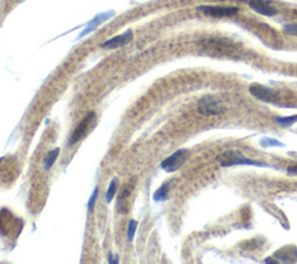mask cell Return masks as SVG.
Returning <instances> with one entry per match:
<instances>
[{"instance_id":"obj_3","label":"cell","mask_w":297,"mask_h":264,"mask_svg":"<svg viewBox=\"0 0 297 264\" xmlns=\"http://www.w3.org/2000/svg\"><path fill=\"white\" fill-rule=\"evenodd\" d=\"M189 158V150L187 149H179L175 151L169 156L167 158H165L162 162V169L164 171L166 172H175L177 170H179L181 168V166L185 164V162Z\"/></svg>"},{"instance_id":"obj_14","label":"cell","mask_w":297,"mask_h":264,"mask_svg":"<svg viewBox=\"0 0 297 264\" xmlns=\"http://www.w3.org/2000/svg\"><path fill=\"white\" fill-rule=\"evenodd\" d=\"M116 183H117V180H116V178H114V180H113V181L111 182V185H109L108 191H107V193H106V200H107V204L112 203L113 198L115 197V193H116Z\"/></svg>"},{"instance_id":"obj_1","label":"cell","mask_w":297,"mask_h":264,"mask_svg":"<svg viewBox=\"0 0 297 264\" xmlns=\"http://www.w3.org/2000/svg\"><path fill=\"white\" fill-rule=\"evenodd\" d=\"M217 161L220 162L223 168H228L232 165H255V166H267L263 162H258L251 158H247L237 150H228L218 155Z\"/></svg>"},{"instance_id":"obj_13","label":"cell","mask_w":297,"mask_h":264,"mask_svg":"<svg viewBox=\"0 0 297 264\" xmlns=\"http://www.w3.org/2000/svg\"><path fill=\"white\" fill-rule=\"evenodd\" d=\"M260 145L263 146L264 148H267V147H286L284 143L277 141V140L268 139V138H264L263 140H261Z\"/></svg>"},{"instance_id":"obj_9","label":"cell","mask_w":297,"mask_h":264,"mask_svg":"<svg viewBox=\"0 0 297 264\" xmlns=\"http://www.w3.org/2000/svg\"><path fill=\"white\" fill-rule=\"evenodd\" d=\"M115 14L114 11H108V12H105V13H101V14H97L96 17H94V19L93 20L89 21L87 23V26H86V28L81 32V34L78 36V38H81L84 37L85 35H87L88 33L93 32V30L96 29L97 27H99L101 23H104L105 21H107L108 19H111L113 15Z\"/></svg>"},{"instance_id":"obj_15","label":"cell","mask_w":297,"mask_h":264,"mask_svg":"<svg viewBox=\"0 0 297 264\" xmlns=\"http://www.w3.org/2000/svg\"><path fill=\"white\" fill-rule=\"evenodd\" d=\"M137 221L135 220H130L129 221L128 225V232H127V236H128V241L131 242L132 239H134L135 233H136V228H137Z\"/></svg>"},{"instance_id":"obj_5","label":"cell","mask_w":297,"mask_h":264,"mask_svg":"<svg viewBox=\"0 0 297 264\" xmlns=\"http://www.w3.org/2000/svg\"><path fill=\"white\" fill-rule=\"evenodd\" d=\"M250 93L253 97H256L257 99L265 103H274L277 99V95L272 89H268L260 84H252L250 86Z\"/></svg>"},{"instance_id":"obj_10","label":"cell","mask_w":297,"mask_h":264,"mask_svg":"<svg viewBox=\"0 0 297 264\" xmlns=\"http://www.w3.org/2000/svg\"><path fill=\"white\" fill-rule=\"evenodd\" d=\"M169 191H170V183L163 184L157 191L155 192L154 200L157 201V203H159V201H165L167 199V197H169Z\"/></svg>"},{"instance_id":"obj_7","label":"cell","mask_w":297,"mask_h":264,"mask_svg":"<svg viewBox=\"0 0 297 264\" xmlns=\"http://www.w3.org/2000/svg\"><path fill=\"white\" fill-rule=\"evenodd\" d=\"M249 6L251 7V10L255 11L256 13L265 15V17H274L277 13V11L274 7L269 5V3L266 2V0H250Z\"/></svg>"},{"instance_id":"obj_2","label":"cell","mask_w":297,"mask_h":264,"mask_svg":"<svg viewBox=\"0 0 297 264\" xmlns=\"http://www.w3.org/2000/svg\"><path fill=\"white\" fill-rule=\"evenodd\" d=\"M199 113L206 116H215L225 113L226 108L223 106L221 100L212 95H207L202 97L197 105Z\"/></svg>"},{"instance_id":"obj_16","label":"cell","mask_w":297,"mask_h":264,"mask_svg":"<svg viewBox=\"0 0 297 264\" xmlns=\"http://www.w3.org/2000/svg\"><path fill=\"white\" fill-rule=\"evenodd\" d=\"M97 195H99V189L95 188V190H94V192H93L92 197L89 198V200H88L87 208H88V212L89 213H92L93 209H94V206H95V204H96V199H97Z\"/></svg>"},{"instance_id":"obj_4","label":"cell","mask_w":297,"mask_h":264,"mask_svg":"<svg viewBox=\"0 0 297 264\" xmlns=\"http://www.w3.org/2000/svg\"><path fill=\"white\" fill-rule=\"evenodd\" d=\"M197 10L202 12L203 14L209 15L213 18H229L236 15L239 10L238 7H230V6H199Z\"/></svg>"},{"instance_id":"obj_8","label":"cell","mask_w":297,"mask_h":264,"mask_svg":"<svg viewBox=\"0 0 297 264\" xmlns=\"http://www.w3.org/2000/svg\"><path fill=\"white\" fill-rule=\"evenodd\" d=\"M132 40V32L131 30H127L126 33L117 35V36L111 38L105 42V43L101 45V48L104 49H116L121 48V47L128 45L129 42Z\"/></svg>"},{"instance_id":"obj_6","label":"cell","mask_w":297,"mask_h":264,"mask_svg":"<svg viewBox=\"0 0 297 264\" xmlns=\"http://www.w3.org/2000/svg\"><path fill=\"white\" fill-rule=\"evenodd\" d=\"M94 116H95L94 112H91V113H88L87 115L85 116V118L83 119V121H81L79 125L77 126L76 129H74L72 137L69 141L70 146H72V145H74V143H77L78 141H80V140L85 137L86 133H87V130H88L89 125H91L93 119H94Z\"/></svg>"},{"instance_id":"obj_17","label":"cell","mask_w":297,"mask_h":264,"mask_svg":"<svg viewBox=\"0 0 297 264\" xmlns=\"http://www.w3.org/2000/svg\"><path fill=\"white\" fill-rule=\"evenodd\" d=\"M284 33L289 35H292V36H297V25H286L284 26Z\"/></svg>"},{"instance_id":"obj_11","label":"cell","mask_w":297,"mask_h":264,"mask_svg":"<svg viewBox=\"0 0 297 264\" xmlns=\"http://www.w3.org/2000/svg\"><path fill=\"white\" fill-rule=\"evenodd\" d=\"M274 121L282 127H290L297 122V114L290 116H275Z\"/></svg>"},{"instance_id":"obj_18","label":"cell","mask_w":297,"mask_h":264,"mask_svg":"<svg viewBox=\"0 0 297 264\" xmlns=\"http://www.w3.org/2000/svg\"><path fill=\"white\" fill-rule=\"evenodd\" d=\"M287 172L289 174H297V164L289 166V168L287 169Z\"/></svg>"},{"instance_id":"obj_12","label":"cell","mask_w":297,"mask_h":264,"mask_svg":"<svg viewBox=\"0 0 297 264\" xmlns=\"http://www.w3.org/2000/svg\"><path fill=\"white\" fill-rule=\"evenodd\" d=\"M58 154H60V148L54 149V150L50 151L48 155H46V157L44 160V169L45 170H49L54 165L55 161H56L57 157H58Z\"/></svg>"}]
</instances>
